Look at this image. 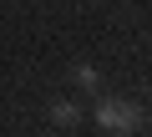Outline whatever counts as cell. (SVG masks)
<instances>
[{"label":"cell","instance_id":"cell-1","mask_svg":"<svg viewBox=\"0 0 152 137\" xmlns=\"http://www.w3.org/2000/svg\"><path fill=\"white\" fill-rule=\"evenodd\" d=\"M96 122H102L107 132H117V137H132V132L142 127V107H137L132 97H102V102H96Z\"/></svg>","mask_w":152,"mask_h":137},{"label":"cell","instance_id":"cell-2","mask_svg":"<svg viewBox=\"0 0 152 137\" xmlns=\"http://www.w3.org/2000/svg\"><path fill=\"white\" fill-rule=\"evenodd\" d=\"M51 122H56V127H76V122H86V112H81L76 97H56V102H51Z\"/></svg>","mask_w":152,"mask_h":137},{"label":"cell","instance_id":"cell-3","mask_svg":"<svg viewBox=\"0 0 152 137\" xmlns=\"http://www.w3.org/2000/svg\"><path fill=\"white\" fill-rule=\"evenodd\" d=\"M71 86H81V92H102V71L91 61H81V66H71Z\"/></svg>","mask_w":152,"mask_h":137},{"label":"cell","instance_id":"cell-4","mask_svg":"<svg viewBox=\"0 0 152 137\" xmlns=\"http://www.w3.org/2000/svg\"><path fill=\"white\" fill-rule=\"evenodd\" d=\"M51 137H56V132H51Z\"/></svg>","mask_w":152,"mask_h":137}]
</instances>
